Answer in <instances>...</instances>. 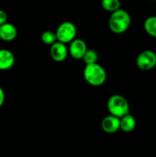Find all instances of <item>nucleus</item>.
Here are the masks:
<instances>
[{
	"mask_svg": "<svg viewBox=\"0 0 156 157\" xmlns=\"http://www.w3.org/2000/svg\"><path fill=\"white\" fill-rule=\"evenodd\" d=\"M84 78L90 85L99 87L106 82V72L102 66L98 63L86 64L84 70Z\"/></svg>",
	"mask_w": 156,
	"mask_h": 157,
	"instance_id": "obj_2",
	"label": "nucleus"
},
{
	"mask_svg": "<svg viewBox=\"0 0 156 157\" xmlns=\"http://www.w3.org/2000/svg\"><path fill=\"white\" fill-rule=\"evenodd\" d=\"M101 128L106 133H115L120 130V118L113 115L104 117L101 122Z\"/></svg>",
	"mask_w": 156,
	"mask_h": 157,
	"instance_id": "obj_8",
	"label": "nucleus"
},
{
	"mask_svg": "<svg viewBox=\"0 0 156 157\" xmlns=\"http://www.w3.org/2000/svg\"><path fill=\"white\" fill-rule=\"evenodd\" d=\"M55 33L58 41L68 44L75 39L76 35V27L71 21H64L58 26Z\"/></svg>",
	"mask_w": 156,
	"mask_h": 157,
	"instance_id": "obj_4",
	"label": "nucleus"
},
{
	"mask_svg": "<svg viewBox=\"0 0 156 157\" xmlns=\"http://www.w3.org/2000/svg\"><path fill=\"white\" fill-rule=\"evenodd\" d=\"M5 98H6V96H5V92L3 90V89L0 87V107L3 105L5 102Z\"/></svg>",
	"mask_w": 156,
	"mask_h": 157,
	"instance_id": "obj_17",
	"label": "nucleus"
},
{
	"mask_svg": "<svg viewBox=\"0 0 156 157\" xmlns=\"http://www.w3.org/2000/svg\"><path fill=\"white\" fill-rule=\"evenodd\" d=\"M8 19V15L6 14V12L5 11L0 9V26L2 25L5 24L6 22H7Z\"/></svg>",
	"mask_w": 156,
	"mask_h": 157,
	"instance_id": "obj_16",
	"label": "nucleus"
},
{
	"mask_svg": "<svg viewBox=\"0 0 156 157\" xmlns=\"http://www.w3.org/2000/svg\"><path fill=\"white\" fill-rule=\"evenodd\" d=\"M18 36V29L13 24L6 22L0 26V39L4 41H12Z\"/></svg>",
	"mask_w": 156,
	"mask_h": 157,
	"instance_id": "obj_9",
	"label": "nucleus"
},
{
	"mask_svg": "<svg viewBox=\"0 0 156 157\" xmlns=\"http://www.w3.org/2000/svg\"><path fill=\"white\" fill-rule=\"evenodd\" d=\"M98 58H99V56L96 51L93 50V49H90V50L87 49L82 59L86 64H91L97 63Z\"/></svg>",
	"mask_w": 156,
	"mask_h": 157,
	"instance_id": "obj_15",
	"label": "nucleus"
},
{
	"mask_svg": "<svg viewBox=\"0 0 156 157\" xmlns=\"http://www.w3.org/2000/svg\"><path fill=\"white\" fill-rule=\"evenodd\" d=\"M107 110L111 115L121 118L129 113V104L125 97L113 94L110 97L106 104Z\"/></svg>",
	"mask_w": 156,
	"mask_h": 157,
	"instance_id": "obj_3",
	"label": "nucleus"
},
{
	"mask_svg": "<svg viewBox=\"0 0 156 157\" xmlns=\"http://www.w3.org/2000/svg\"><path fill=\"white\" fill-rule=\"evenodd\" d=\"M136 126V121L134 117L130 113L120 118V130L125 133L132 132Z\"/></svg>",
	"mask_w": 156,
	"mask_h": 157,
	"instance_id": "obj_11",
	"label": "nucleus"
},
{
	"mask_svg": "<svg viewBox=\"0 0 156 157\" xmlns=\"http://www.w3.org/2000/svg\"><path fill=\"white\" fill-rule=\"evenodd\" d=\"M68 54V48L64 43L58 41L54 44L50 45V57L56 62H62L65 61Z\"/></svg>",
	"mask_w": 156,
	"mask_h": 157,
	"instance_id": "obj_7",
	"label": "nucleus"
},
{
	"mask_svg": "<svg viewBox=\"0 0 156 157\" xmlns=\"http://www.w3.org/2000/svg\"><path fill=\"white\" fill-rule=\"evenodd\" d=\"M143 26L148 35L156 38V15L148 17L144 21Z\"/></svg>",
	"mask_w": 156,
	"mask_h": 157,
	"instance_id": "obj_12",
	"label": "nucleus"
},
{
	"mask_svg": "<svg viewBox=\"0 0 156 157\" xmlns=\"http://www.w3.org/2000/svg\"><path fill=\"white\" fill-rule=\"evenodd\" d=\"M84 157H88V156H84Z\"/></svg>",
	"mask_w": 156,
	"mask_h": 157,
	"instance_id": "obj_18",
	"label": "nucleus"
},
{
	"mask_svg": "<svg viewBox=\"0 0 156 157\" xmlns=\"http://www.w3.org/2000/svg\"><path fill=\"white\" fill-rule=\"evenodd\" d=\"M136 65L142 71H149L156 66V54L151 50L141 52L136 58Z\"/></svg>",
	"mask_w": 156,
	"mask_h": 157,
	"instance_id": "obj_5",
	"label": "nucleus"
},
{
	"mask_svg": "<svg viewBox=\"0 0 156 157\" xmlns=\"http://www.w3.org/2000/svg\"><path fill=\"white\" fill-rule=\"evenodd\" d=\"M41 41L44 44L47 45H52L55 42L58 41L56 33L52 31H45L41 34Z\"/></svg>",
	"mask_w": 156,
	"mask_h": 157,
	"instance_id": "obj_14",
	"label": "nucleus"
},
{
	"mask_svg": "<svg viewBox=\"0 0 156 157\" xmlns=\"http://www.w3.org/2000/svg\"><path fill=\"white\" fill-rule=\"evenodd\" d=\"M14 54L8 49H0V71H6L12 68L15 64Z\"/></svg>",
	"mask_w": 156,
	"mask_h": 157,
	"instance_id": "obj_10",
	"label": "nucleus"
},
{
	"mask_svg": "<svg viewBox=\"0 0 156 157\" xmlns=\"http://www.w3.org/2000/svg\"><path fill=\"white\" fill-rule=\"evenodd\" d=\"M131 24L129 13L123 9L112 12L109 20L110 29L115 34H122L126 32Z\"/></svg>",
	"mask_w": 156,
	"mask_h": 157,
	"instance_id": "obj_1",
	"label": "nucleus"
},
{
	"mask_svg": "<svg viewBox=\"0 0 156 157\" xmlns=\"http://www.w3.org/2000/svg\"><path fill=\"white\" fill-rule=\"evenodd\" d=\"M101 6L105 11L112 13L120 9L121 2L119 0H101Z\"/></svg>",
	"mask_w": 156,
	"mask_h": 157,
	"instance_id": "obj_13",
	"label": "nucleus"
},
{
	"mask_svg": "<svg viewBox=\"0 0 156 157\" xmlns=\"http://www.w3.org/2000/svg\"><path fill=\"white\" fill-rule=\"evenodd\" d=\"M87 51V45L85 41L80 38H75L70 43L68 52L74 59H82Z\"/></svg>",
	"mask_w": 156,
	"mask_h": 157,
	"instance_id": "obj_6",
	"label": "nucleus"
}]
</instances>
